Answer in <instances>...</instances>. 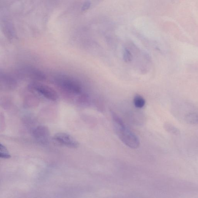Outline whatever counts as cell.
<instances>
[{"instance_id":"obj_11","label":"cell","mask_w":198,"mask_h":198,"mask_svg":"<svg viewBox=\"0 0 198 198\" xmlns=\"http://www.w3.org/2000/svg\"><path fill=\"white\" fill-rule=\"evenodd\" d=\"M123 58L126 62H129L132 61V56L131 52L127 49H125L123 52Z\"/></svg>"},{"instance_id":"obj_5","label":"cell","mask_w":198,"mask_h":198,"mask_svg":"<svg viewBox=\"0 0 198 198\" xmlns=\"http://www.w3.org/2000/svg\"><path fill=\"white\" fill-rule=\"evenodd\" d=\"M53 139L60 145L72 148H78L79 144L74 138L66 133H58L53 136Z\"/></svg>"},{"instance_id":"obj_1","label":"cell","mask_w":198,"mask_h":198,"mask_svg":"<svg viewBox=\"0 0 198 198\" xmlns=\"http://www.w3.org/2000/svg\"><path fill=\"white\" fill-rule=\"evenodd\" d=\"M112 114L115 130L120 140L129 148H138L140 145L138 138L126 126L118 115L113 112H112Z\"/></svg>"},{"instance_id":"obj_12","label":"cell","mask_w":198,"mask_h":198,"mask_svg":"<svg viewBox=\"0 0 198 198\" xmlns=\"http://www.w3.org/2000/svg\"><path fill=\"white\" fill-rule=\"evenodd\" d=\"M90 3L89 2H86L84 5L83 8V10H86V9H88L90 7Z\"/></svg>"},{"instance_id":"obj_9","label":"cell","mask_w":198,"mask_h":198,"mask_svg":"<svg viewBox=\"0 0 198 198\" xmlns=\"http://www.w3.org/2000/svg\"><path fill=\"white\" fill-rule=\"evenodd\" d=\"M0 157L5 159H9L11 157L7 148L2 143L0 144Z\"/></svg>"},{"instance_id":"obj_2","label":"cell","mask_w":198,"mask_h":198,"mask_svg":"<svg viewBox=\"0 0 198 198\" xmlns=\"http://www.w3.org/2000/svg\"><path fill=\"white\" fill-rule=\"evenodd\" d=\"M55 80L57 85L69 94H80L81 91L80 84L73 79L66 76H59L56 77Z\"/></svg>"},{"instance_id":"obj_8","label":"cell","mask_w":198,"mask_h":198,"mask_svg":"<svg viewBox=\"0 0 198 198\" xmlns=\"http://www.w3.org/2000/svg\"><path fill=\"white\" fill-rule=\"evenodd\" d=\"M145 100L140 95H136L135 96L134 99V104L135 106L137 108H142L145 104Z\"/></svg>"},{"instance_id":"obj_7","label":"cell","mask_w":198,"mask_h":198,"mask_svg":"<svg viewBox=\"0 0 198 198\" xmlns=\"http://www.w3.org/2000/svg\"><path fill=\"white\" fill-rule=\"evenodd\" d=\"M187 122L191 124H198V113L196 112H190L185 116Z\"/></svg>"},{"instance_id":"obj_10","label":"cell","mask_w":198,"mask_h":198,"mask_svg":"<svg viewBox=\"0 0 198 198\" xmlns=\"http://www.w3.org/2000/svg\"><path fill=\"white\" fill-rule=\"evenodd\" d=\"M166 130L168 132L173 134L178 135L180 134L179 130L177 129L175 127L171 124H167L166 127Z\"/></svg>"},{"instance_id":"obj_4","label":"cell","mask_w":198,"mask_h":198,"mask_svg":"<svg viewBox=\"0 0 198 198\" xmlns=\"http://www.w3.org/2000/svg\"><path fill=\"white\" fill-rule=\"evenodd\" d=\"M32 133L35 140L41 145H47L49 142L50 133L47 127L42 125L36 126L33 129Z\"/></svg>"},{"instance_id":"obj_3","label":"cell","mask_w":198,"mask_h":198,"mask_svg":"<svg viewBox=\"0 0 198 198\" xmlns=\"http://www.w3.org/2000/svg\"><path fill=\"white\" fill-rule=\"evenodd\" d=\"M31 86L32 89L46 99L52 101H56L58 99V93L54 90L48 85L35 83L32 84Z\"/></svg>"},{"instance_id":"obj_6","label":"cell","mask_w":198,"mask_h":198,"mask_svg":"<svg viewBox=\"0 0 198 198\" xmlns=\"http://www.w3.org/2000/svg\"><path fill=\"white\" fill-rule=\"evenodd\" d=\"M1 83H3L2 85L4 86L7 85V88H9V86L10 88H13L16 85L15 80L10 76L3 74V76H1Z\"/></svg>"}]
</instances>
